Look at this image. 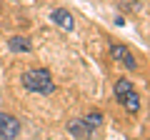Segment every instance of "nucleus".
Returning <instances> with one entry per match:
<instances>
[{
    "mask_svg": "<svg viewBox=\"0 0 150 140\" xmlns=\"http://www.w3.org/2000/svg\"><path fill=\"white\" fill-rule=\"evenodd\" d=\"M23 88L28 93H38V95H50L55 93V83H53V75H50V70L45 68H33V70H25L20 78Z\"/></svg>",
    "mask_w": 150,
    "mask_h": 140,
    "instance_id": "f257e3e1",
    "label": "nucleus"
},
{
    "mask_svg": "<svg viewBox=\"0 0 150 140\" xmlns=\"http://www.w3.org/2000/svg\"><path fill=\"white\" fill-rule=\"evenodd\" d=\"M20 130H23V125H20V120H18L15 115L0 113V138L15 140V138H20Z\"/></svg>",
    "mask_w": 150,
    "mask_h": 140,
    "instance_id": "f03ea898",
    "label": "nucleus"
},
{
    "mask_svg": "<svg viewBox=\"0 0 150 140\" xmlns=\"http://www.w3.org/2000/svg\"><path fill=\"white\" fill-rule=\"evenodd\" d=\"M110 58H112V60H118V63H123L128 70H135V68H138V60H135V55L130 53L125 45H120V43H110Z\"/></svg>",
    "mask_w": 150,
    "mask_h": 140,
    "instance_id": "7ed1b4c3",
    "label": "nucleus"
},
{
    "mask_svg": "<svg viewBox=\"0 0 150 140\" xmlns=\"http://www.w3.org/2000/svg\"><path fill=\"white\" fill-rule=\"evenodd\" d=\"M50 20H53L58 28H63V30H73V28H75V18H73V13L65 10V8H55V10L50 13Z\"/></svg>",
    "mask_w": 150,
    "mask_h": 140,
    "instance_id": "20e7f679",
    "label": "nucleus"
},
{
    "mask_svg": "<svg viewBox=\"0 0 150 140\" xmlns=\"http://www.w3.org/2000/svg\"><path fill=\"white\" fill-rule=\"evenodd\" d=\"M68 133L73 135V138H93L95 130L85 123V118H73V120L68 123Z\"/></svg>",
    "mask_w": 150,
    "mask_h": 140,
    "instance_id": "39448f33",
    "label": "nucleus"
},
{
    "mask_svg": "<svg viewBox=\"0 0 150 140\" xmlns=\"http://www.w3.org/2000/svg\"><path fill=\"white\" fill-rule=\"evenodd\" d=\"M118 103L125 108V113H128V115H138L140 113V95L135 93V88H133V90H128L125 95H120Z\"/></svg>",
    "mask_w": 150,
    "mask_h": 140,
    "instance_id": "423d86ee",
    "label": "nucleus"
},
{
    "mask_svg": "<svg viewBox=\"0 0 150 140\" xmlns=\"http://www.w3.org/2000/svg\"><path fill=\"white\" fill-rule=\"evenodd\" d=\"M8 48H10L13 53H30L33 45H30V40H28V38H23V35H15V38L8 40Z\"/></svg>",
    "mask_w": 150,
    "mask_h": 140,
    "instance_id": "0eeeda50",
    "label": "nucleus"
},
{
    "mask_svg": "<svg viewBox=\"0 0 150 140\" xmlns=\"http://www.w3.org/2000/svg\"><path fill=\"white\" fill-rule=\"evenodd\" d=\"M128 90H133V83L130 80H125V78H120L115 85H112V93H115V98H120V95H125Z\"/></svg>",
    "mask_w": 150,
    "mask_h": 140,
    "instance_id": "6e6552de",
    "label": "nucleus"
},
{
    "mask_svg": "<svg viewBox=\"0 0 150 140\" xmlns=\"http://www.w3.org/2000/svg\"><path fill=\"white\" fill-rule=\"evenodd\" d=\"M85 123L90 125L93 130H98V128L103 125V113H98V110H93V113H88V115H85Z\"/></svg>",
    "mask_w": 150,
    "mask_h": 140,
    "instance_id": "1a4fd4ad",
    "label": "nucleus"
}]
</instances>
